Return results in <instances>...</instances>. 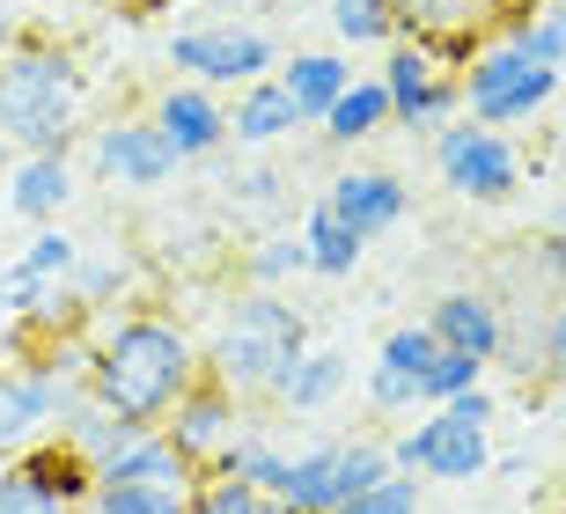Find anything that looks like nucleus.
Masks as SVG:
<instances>
[{"mask_svg":"<svg viewBox=\"0 0 566 514\" xmlns=\"http://www.w3.org/2000/svg\"><path fill=\"white\" fill-rule=\"evenodd\" d=\"M22 38H30V30H22V15L8 8V0H0V60H15V52H22Z\"/></svg>","mask_w":566,"mask_h":514,"instance_id":"79ce46f5","label":"nucleus"},{"mask_svg":"<svg viewBox=\"0 0 566 514\" xmlns=\"http://www.w3.org/2000/svg\"><path fill=\"white\" fill-rule=\"evenodd\" d=\"M191 514H294L280 493H258L243 478H199V493H191Z\"/></svg>","mask_w":566,"mask_h":514,"instance_id":"7c9ffc66","label":"nucleus"},{"mask_svg":"<svg viewBox=\"0 0 566 514\" xmlns=\"http://www.w3.org/2000/svg\"><path fill=\"white\" fill-rule=\"evenodd\" d=\"M287 133H302V111H294V96L280 82L235 88V103H229V140L235 147H280Z\"/></svg>","mask_w":566,"mask_h":514,"instance_id":"4be33fe9","label":"nucleus"},{"mask_svg":"<svg viewBox=\"0 0 566 514\" xmlns=\"http://www.w3.org/2000/svg\"><path fill=\"white\" fill-rule=\"evenodd\" d=\"M427 331H434V346H449V353H471V360H501V346H507V308L493 302L485 287H449V294H434V308L420 316Z\"/></svg>","mask_w":566,"mask_h":514,"instance_id":"4468645a","label":"nucleus"},{"mask_svg":"<svg viewBox=\"0 0 566 514\" xmlns=\"http://www.w3.org/2000/svg\"><path fill=\"white\" fill-rule=\"evenodd\" d=\"M15 265L30 272V280H44V287H66V280H74V265H82V243H74V235L52 221V228H38V235L22 243Z\"/></svg>","mask_w":566,"mask_h":514,"instance_id":"c756f323","label":"nucleus"},{"mask_svg":"<svg viewBox=\"0 0 566 514\" xmlns=\"http://www.w3.org/2000/svg\"><path fill=\"white\" fill-rule=\"evenodd\" d=\"M405 22V38H485V22L501 15L507 0H390Z\"/></svg>","mask_w":566,"mask_h":514,"instance_id":"b1692460","label":"nucleus"},{"mask_svg":"<svg viewBox=\"0 0 566 514\" xmlns=\"http://www.w3.org/2000/svg\"><path fill=\"white\" fill-rule=\"evenodd\" d=\"M302 243H310V280H354L360 258H368V243H360V235L338 221L324 199L302 213Z\"/></svg>","mask_w":566,"mask_h":514,"instance_id":"a878e982","label":"nucleus"},{"mask_svg":"<svg viewBox=\"0 0 566 514\" xmlns=\"http://www.w3.org/2000/svg\"><path fill=\"white\" fill-rule=\"evenodd\" d=\"M485 478H501V485H537V455H493Z\"/></svg>","mask_w":566,"mask_h":514,"instance_id":"a19ab883","label":"nucleus"},{"mask_svg":"<svg viewBox=\"0 0 566 514\" xmlns=\"http://www.w3.org/2000/svg\"><path fill=\"white\" fill-rule=\"evenodd\" d=\"M479 382H485V360H471V353H449V346H441V353H434V368H427V382H420V397H427V411H434V405H449V397L479 390Z\"/></svg>","mask_w":566,"mask_h":514,"instance_id":"473e14b6","label":"nucleus"},{"mask_svg":"<svg viewBox=\"0 0 566 514\" xmlns=\"http://www.w3.org/2000/svg\"><path fill=\"white\" fill-rule=\"evenodd\" d=\"M501 38L523 52L530 66H566V0H507L501 8Z\"/></svg>","mask_w":566,"mask_h":514,"instance_id":"5701e85b","label":"nucleus"},{"mask_svg":"<svg viewBox=\"0 0 566 514\" xmlns=\"http://www.w3.org/2000/svg\"><path fill=\"white\" fill-rule=\"evenodd\" d=\"M346 382H354L346 353H338V346H310V353H302V360H294V368L273 382V405L287 411V419H316V411H332L338 397H346Z\"/></svg>","mask_w":566,"mask_h":514,"instance_id":"f3484780","label":"nucleus"},{"mask_svg":"<svg viewBox=\"0 0 566 514\" xmlns=\"http://www.w3.org/2000/svg\"><path fill=\"white\" fill-rule=\"evenodd\" d=\"M229 199H235V213H280L287 206V177L280 169H243Z\"/></svg>","mask_w":566,"mask_h":514,"instance_id":"c9c22d12","label":"nucleus"},{"mask_svg":"<svg viewBox=\"0 0 566 514\" xmlns=\"http://www.w3.org/2000/svg\"><path fill=\"white\" fill-rule=\"evenodd\" d=\"M324 206L354 228L360 243H376V235H390V228L412 213V185L390 177V169H360L354 162V169H338L332 185H324Z\"/></svg>","mask_w":566,"mask_h":514,"instance_id":"ddd939ff","label":"nucleus"},{"mask_svg":"<svg viewBox=\"0 0 566 514\" xmlns=\"http://www.w3.org/2000/svg\"><path fill=\"white\" fill-rule=\"evenodd\" d=\"M559 96V74L552 66H530L507 38H485L463 66V118L493 125V133H515V125H537L545 103Z\"/></svg>","mask_w":566,"mask_h":514,"instance_id":"39448f33","label":"nucleus"},{"mask_svg":"<svg viewBox=\"0 0 566 514\" xmlns=\"http://www.w3.org/2000/svg\"><path fill=\"white\" fill-rule=\"evenodd\" d=\"M44 302H52V287H44V280H30L22 265L0 272V316H38Z\"/></svg>","mask_w":566,"mask_h":514,"instance_id":"e433bc0d","label":"nucleus"},{"mask_svg":"<svg viewBox=\"0 0 566 514\" xmlns=\"http://www.w3.org/2000/svg\"><path fill=\"white\" fill-rule=\"evenodd\" d=\"M273 82L294 96L302 125H324V111H332V103L346 96V88H354V60H346L338 44H294L287 60H280Z\"/></svg>","mask_w":566,"mask_h":514,"instance_id":"2eb2a0df","label":"nucleus"},{"mask_svg":"<svg viewBox=\"0 0 566 514\" xmlns=\"http://www.w3.org/2000/svg\"><path fill=\"white\" fill-rule=\"evenodd\" d=\"M82 514H191V500L155 493V485H111V478H96V493H88Z\"/></svg>","mask_w":566,"mask_h":514,"instance_id":"2f4dec72","label":"nucleus"},{"mask_svg":"<svg viewBox=\"0 0 566 514\" xmlns=\"http://www.w3.org/2000/svg\"><path fill=\"white\" fill-rule=\"evenodd\" d=\"M126 280H133L126 258H82L66 287H74V302H82V308H104L111 294H126Z\"/></svg>","mask_w":566,"mask_h":514,"instance_id":"f704fd0d","label":"nucleus"},{"mask_svg":"<svg viewBox=\"0 0 566 514\" xmlns=\"http://www.w3.org/2000/svg\"><path fill=\"white\" fill-rule=\"evenodd\" d=\"M324 22H332V44L338 52H390V44L405 38V22L390 0H332L324 8Z\"/></svg>","mask_w":566,"mask_h":514,"instance_id":"cd10ccee","label":"nucleus"},{"mask_svg":"<svg viewBox=\"0 0 566 514\" xmlns=\"http://www.w3.org/2000/svg\"><path fill=\"white\" fill-rule=\"evenodd\" d=\"M147 118L177 147V162H213V155L229 147V103L213 96V88H199V82H169Z\"/></svg>","mask_w":566,"mask_h":514,"instance_id":"f8f14e48","label":"nucleus"},{"mask_svg":"<svg viewBox=\"0 0 566 514\" xmlns=\"http://www.w3.org/2000/svg\"><path fill=\"white\" fill-rule=\"evenodd\" d=\"M163 60L177 66V82H199V88H251V82H273L287 44L265 30V22H199V30H177L163 44Z\"/></svg>","mask_w":566,"mask_h":514,"instance_id":"20e7f679","label":"nucleus"},{"mask_svg":"<svg viewBox=\"0 0 566 514\" xmlns=\"http://www.w3.org/2000/svg\"><path fill=\"white\" fill-rule=\"evenodd\" d=\"M559 478H566V463H559Z\"/></svg>","mask_w":566,"mask_h":514,"instance_id":"de8ad7c7","label":"nucleus"},{"mask_svg":"<svg viewBox=\"0 0 566 514\" xmlns=\"http://www.w3.org/2000/svg\"><path fill=\"white\" fill-rule=\"evenodd\" d=\"M376 82L390 88V125L420 133V140H434L449 118H463V82L434 60V44H427V38H398V44H390Z\"/></svg>","mask_w":566,"mask_h":514,"instance_id":"6e6552de","label":"nucleus"},{"mask_svg":"<svg viewBox=\"0 0 566 514\" xmlns=\"http://www.w3.org/2000/svg\"><path fill=\"white\" fill-rule=\"evenodd\" d=\"M434 177L457 191V199H471V206H507L530 185V162H523V147H515V133L449 118L434 133Z\"/></svg>","mask_w":566,"mask_h":514,"instance_id":"423d86ee","label":"nucleus"},{"mask_svg":"<svg viewBox=\"0 0 566 514\" xmlns=\"http://www.w3.org/2000/svg\"><path fill=\"white\" fill-rule=\"evenodd\" d=\"M82 390H66L38 360H0V463L22 449H38L44 433L60 427V411L74 405Z\"/></svg>","mask_w":566,"mask_h":514,"instance_id":"9b49d317","label":"nucleus"},{"mask_svg":"<svg viewBox=\"0 0 566 514\" xmlns=\"http://www.w3.org/2000/svg\"><path fill=\"white\" fill-rule=\"evenodd\" d=\"M382 125H390V88H382L376 74H360V82L346 88L332 111H324V125H316V133H324L332 147H360V140H376Z\"/></svg>","mask_w":566,"mask_h":514,"instance_id":"bb28decb","label":"nucleus"},{"mask_svg":"<svg viewBox=\"0 0 566 514\" xmlns=\"http://www.w3.org/2000/svg\"><path fill=\"white\" fill-rule=\"evenodd\" d=\"M559 96H566V66H559Z\"/></svg>","mask_w":566,"mask_h":514,"instance_id":"a18cd8bd","label":"nucleus"},{"mask_svg":"<svg viewBox=\"0 0 566 514\" xmlns=\"http://www.w3.org/2000/svg\"><path fill=\"white\" fill-rule=\"evenodd\" d=\"M537 272H545L552 287H566V235H559V228H552L545 243H537Z\"/></svg>","mask_w":566,"mask_h":514,"instance_id":"ea45409f","label":"nucleus"},{"mask_svg":"<svg viewBox=\"0 0 566 514\" xmlns=\"http://www.w3.org/2000/svg\"><path fill=\"white\" fill-rule=\"evenodd\" d=\"M82 60L52 38H22L15 60H0V140L15 155H66L82 133Z\"/></svg>","mask_w":566,"mask_h":514,"instance_id":"f03ea898","label":"nucleus"},{"mask_svg":"<svg viewBox=\"0 0 566 514\" xmlns=\"http://www.w3.org/2000/svg\"><path fill=\"white\" fill-rule=\"evenodd\" d=\"M74 162L66 155H15V169H8V213L30 228H52L74 206Z\"/></svg>","mask_w":566,"mask_h":514,"instance_id":"dca6fc26","label":"nucleus"},{"mask_svg":"<svg viewBox=\"0 0 566 514\" xmlns=\"http://www.w3.org/2000/svg\"><path fill=\"white\" fill-rule=\"evenodd\" d=\"M545 375H552V382L566 390V302L545 316Z\"/></svg>","mask_w":566,"mask_h":514,"instance_id":"58836bf2","label":"nucleus"},{"mask_svg":"<svg viewBox=\"0 0 566 514\" xmlns=\"http://www.w3.org/2000/svg\"><path fill=\"white\" fill-rule=\"evenodd\" d=\"M96 478H111V485H155V493H185V500H191L207 471L169 449V433H140V441H133L126 455H111Z\"/></svg>","mask_w":566,"mask_h":514,"instance_id":"6ab92c4d","label":"nucleus"},{"mask_svg":"<svg viewBox=\"0 0 566 514\" xmlns=\"http://www.w3.org/2000/svg\"><path fill=\"white\" fill-rule=\"evenodd\" d=\"M316 8H332V0H316Z\"/></svg>","mask_w":566,"mask_h":514,"instance_id":"49530a36","label":"nucleus"},{"mask_svg":"<svg viewBox=\"0 0 566 514\" xmlns=\"http://www.w3.org/2000/svg\"><path fill=\"white\" fill-rule=\"evenodd\" d=\"M235 272H243V287H251V294H280L287 280H310V243H302V228H273V235L243 243Z\"/></svg>","mask_w":566,"mask_h":514,"instance_id":"393cba45","label":"nucleus"},{"mask_svg":"<svg viewBox=\"0 0 566 514\" xmlns=\"http://www.w3.org/2000/svg\"><path fill=\"white\" fill-rule=\"evenodd\" d=\"M390 463L405 478H427V485H471V478L493 471V427L463 419L457 405H434L412 427L390 433Z\"/></svg>","mask_w":566,"mask_h":514,"instance_id":"0eeeda50","label":"nucleus"},{"mask_svg":"<svg viewBox=\"0 0 566 514\" xmlns=\"http://www.w3.org/2000/svg\"><path fill=\"white\" fill-rule=\"evenodd\" d=\"M338 455H346V433L294 441L287 478H280V500H287L294 514H332V507H338Z\"/></svg>","mask_w":566,"mask_h":514,"instance_id":"a211bd4d","label":"nucleus"},{"mask_svg":"<svg viewBox=\"0 0 566 514\" xmlns=\"http://www.w3.org/2000/svg\"><path fill=\"white\" fill-rule=\"evenodd\" d=\"M332 514H427V478H382L376 493H360V500H346V507H332Z\"/></svg>","mask_w":566,"mask_h":514,"instance_id":"72a5a7b5","label":"nucleus"},{"mask_svg":"<svg viewBox=\"0 0 566 514\" xmlns=\"http://www.w3.org/2000/svg\"><path fill=\"white\" fill-rule=\"evenodd\" d=\"M88 169L111 191H163L177 185V147L155 133V118H104L88 133Z\"/></svg>","mask_w":566,"mask_h":514,"instance_id":"1a4fd4ad","label":"nucleus"},{"mask_svg":"<svg viewBox=\"0 0 566 514\" xmlns=\"http://www.w3.org/2000/svg\"><path fill=\"white\" fill-rule=\"evenodd\" d=\"M199 375H207V346L163 308H126V316L96 324L88 397L104 411H118V419H133V427L155 433Z\"/></svg>","mask_w":566,"mask_h":514,"instance_id":"f257e3e1","label":"nucleus"},{"mask_svg":"<svg viewBox=\"0 0 566 514\" xmlns=\"http://www.w3.org/2000/svg\"><path fill=\"white\" fill-rule=\"evenodd\" d=\"M434 353L441 346H434V331H427V324H390L368 368H382V375H398V382H412V390H420L427 368H434ZM420 411H427V397H420Z\"/></svg>","mask_w":566,"mask_h":514,"instance_id":"c85d7f7f","label":"nucleus"},{"mask_svg":"<svg viewBox=\"0 0 566 514\" xmlns=\"http://www.w3.org/2000/svg\"><path fill=\"white\" fill-rule=\"evenodd\" d=\"M8 169H15V147H8V140H0V177H8Z\"/></svg>","mask_w":566,"mask_h":514,"instance_id":"37998d69","label":"nucleus"},{"mask_svg":"<svg viewBox=\"0 0 566 514\" xmlns=\"http://www.w3.org/2000/svg\"><path fill=\"white\" fill-rule=\"evenodd\" d=\"M15 471L30 478V485H38L52 507H66V514H82L88 493H96V463H82V455L66 449V441H52V433H44L38 449H22V455H15Z\"/></svg>","mask_w":566,"mask_h":514,"instance_id":"412c9836","label":"nucleus"},{"mask_svg":"<svg viewBox=\"0 0 566 514\" xmlns=\"http://www.w3.org/2000/svg\"><path fill=\"white\" fill-rule=\"evenodd\" d=\"M552 228H559V235H566V206H559V213H552Z\"/></svg>","mask_w":566,"mask_h":514,"instance_id":"c03bdc74","label":"nucleus"},{"mask_svg":"<svg viewBox=\"0 0 566 514\" xmlns=\"http://www.w3.org/2000/svg\"><path fill=\"white\" fill-rule=\"evenodd\" d=\"M251 427V405L243 397H229L213 375H199L185 397H177V411H169L155 433H169V449L185 455V463H199V471H213L221 455H229V441Z\"/></svg>","mask_w":566,"mask_h":514,"instance_id":"9d476101","label":"nucleus"},{"mask_svg":"<svg viewBox=\"0 0 566 514\" xmlns=\"http://www.w3.org/2000/svg\"><path fill=\"white\" fill-rule=\"evenodd\" d=\"M310 353V316L287 294H235L221 331L207 338V375L243 405H273V382Z\"/></svg>","mask_w":566,"mask_h":514,"instance_id":"7ed1b4c3","label":"nucleus"},{"mask_svg":"<svg viewBox=\"0 0 566 514\" xmlns=\"http://www.w3.org/2000/svg\"><path fill=\"white\" fill-rule=\"evenodd\" d=\"M0 514H66V507H52V500L15 471V455H8V463H0Z\"/></svg>","mask_w":566,"mask_h":514,"instance_id":"4c0bfd02","label":"nucleus"},{"mask_svg":"<svg viewBox=\"0 0 566 514\" xmlns=\"http://www.w3.org/2000/svg\"><path fill=\"white\" fill-rule=\"evenodd\" d=\"M147 427H133V419H118V411H104L96 405V397H74V405L60 411V427H52V441H66V449L82 455V463H96V471H104L111 455H126L133 441H140Z\"/></svg>","mask_w":566,"mask_h":514,"instance_id":"aec40b11","label":"nucleus"}]
</instances>
